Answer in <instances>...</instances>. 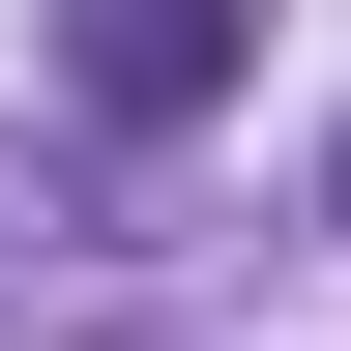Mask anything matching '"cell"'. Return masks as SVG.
<instances>
[{"instance_id":"6da1fadb","label":"cell","mask_w":351,"mask_h":351,"mask_svg":"<svg viewBox=\"0 0 351 351\" xmlns=\"http://www.w3.org/2000/svg\"><path fill=\"white\" fill-rule=\"evenodd\" d=\"M234 59H263V0H59V88L117 117V147H176V117H234Z\"/></svg>"},{"instance_id":"7a4b0ae2","label":"cell","mask_w":351,"mask_h":351,"mask_svg":"<svg viewBox=\"0 0 351 351\" xmlns=\"http://www.w3.org/2000/svg\"><path fill=\"white\" fill-rule=\"evenodd\" d=\"M322 205H351V147H322Z\"/></svg>"}]
</instances>
